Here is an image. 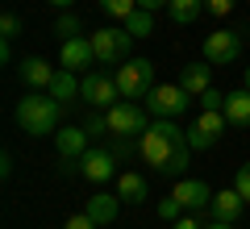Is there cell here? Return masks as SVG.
I'll list each match as a JSON object with an SVG mask.
<instances>
[{
  "mask_svg": "<svg viewBox=\"0 0 250 229\" xmlns=\"http://www.w3.org/2000/svg\"><path fill=\"white\" fill-rule=\"evenodd\" d=\"M205 229H233V221H213V225H205Z\"/></svg>",
  "mask_w": 250,
  "mask_h": 229,
  "instance_id": "34",
  "label": "cell"
},
{
  "mask_svg": "<svg viewBox=\"0 0 250 229\" xmlns=\"http://www.w3.org/2000/svg\"><path fill=\"white\" fill-rule=\"evenodd\" d=\"M225 133V113H213V108H200L196 125L188 129V146L192 150H208L217 138Z\"/></svg>",
  "mask_w": 250,
  "mask_h": 229,
  "instance_id": "8",
  "label": "cell"
},
{
  "mask_svg": "<svg viewBox=\"0 0 250 229\" xmlns=\"http://www.w3.org/2000/svg\"><path fill=\"white\" fill-rule=\"evenodd\" d=\"M54 34H62V42H67V38H80V17H75V13H59Z\"/></svg>",
  "mask_w": 250,
  "mask_h": 229,
  "instance_id": "23",
  "label": "cell"
},
{
  "mask_svg": "<svg viewBox=\"0 0 250 229\" xmlns=\"http://www.w3.org/2000/svg\"><path fill=\"white\" fill-rule=\"evenodd\" d=\"M225 121L238 129H250V88L225 92Z\"/></svg>",
  "mask_w": 250,
  "mask_h": 229,
  "instance_id": "16",
  "label": "cell"
},
{
  "mask_svg": "<svg viewBox=\"0 0 250 229\" xmlns=\"http://www.w3.org/2000/svg\"><path fill=\"white\" fill-rule=\"evenodd\" d=\"M62 229H96V221H92L88 212H75V217L67 221V225H62Z\"/></svg>",
  "mask_w": 250,
  "mask_h": 229,
  "instance_id": "31",
  "label": "cell"
},
{
  "mask_svg": "<svg viewBox=\"0 0 250 229\" xmlns=\"http://www.w3.org/2000/svg\"><path fill=\"white\" fill-rule=\"evenodd\" d=\"M233 187H238L242 200L250 204V163H242V167H238V175H233Z\"/></svg>",
  "mask_w": 250,
  "mask_h": 229,
  "instance_id": "29",
  "label": "cell"
},
{
  "mask_svg": "<svg viewBox=\"0 0 250 229\" xmlns=\"http://www.w3.org/2000/svg\"><path fill=\"white\" fill-rule=\"evenodd\" d=\"M80 175L92 179V184H108L117 175V154L113 150H88L80 159Z\"/></svg>",
  "mask_w": 250,
  "mask_h": 229,
  "instance_id": "11",
  "label": "cell"
},
{
  "mask_svg": "<svg viewBox=\"0 0 250 229\" xmlns=\"http://www.w3.org/2000/svg\"><path fill=\"white\" fill-rule=\"evenodd\" d=\"M129 46H134V34H125V29H92V50H96V62L104 67H121L129 59Z\"/></svg>",
  "mask_w": 250,
  "mask_h": 229,
  "instance_id": "5",
  "label": "cell"
},
{
  "mask_svg": "<svg viewBox=\"0 0 250 229\" xmlns=\"http://www.w3.org/2000/svg\"><path fill=\"white\" fill-rule=\"evenodd\" d=\"M188 104H192V96H188L179 83H154V88L146 92V108H150L154 117H171V121H175L179 113H188Z\"/></svg>",
  "mask_w": 250,
  "mask_h": 229,
  "instance_id": "6",
  "label": "cell"
},
{
  "mask_svg": "<svg viewBox=\"0 0 250 229\" xmlns=\"http://www.w3.org/2000/svg\"><path fill=\"white\" fill-rule=\"evenodd\" d=\"M80 96L88 100L92 108H113L117 100H121V88H117V80L104 75V71H88L80 80Z\"/></svg>",
  "mask_w": 250,
  "mask_h": 229,
  "instance_id": "7",
  "label": "cell"
},
{
  "mask_svg": "<svg viewBox=\"0 0 250 229\" xmlns=\"http://www.w3.org/2000/svg\"><path fill=\"white\" fill-rule=\"evenodd\" d=\"M50 92L59 104H67V100H75L80 96V80H75V71H54V80H50Z\"/></svg>",
  "mask_w": 250,
  "mask_h": 229,
  "instance_id": "20",
  "label": "cell"
},
{
  "mask_svg": "<svg viewBox=\"0 0 250 229\" xmlns=\"http://www.w3.org/2000/svg\"><path fill=\"white\" fill-rule=\"evenodd\" d=\"M142 146V163L154 167L159 175H184L188 159H192V146H188V133L179 129L171 117H154L150 129L138 138Z\"/></svg>",
  "mask_w": 250,
  "mask_h": 229,
  "instance_id": "1",
  "label": "cell"
},
{
  "mask_svg": "<svg viewBox=\"0 0 250 229\" xmlns=\"http://www.w3.org/2000/svg\"><path fill=\"white\" fill-rule=\"evenodd\" d=\"M171 229H205V225L196 217H179V221H171Z\"/></svg>",
  "mask_w": 250,
  "mask_h": 229,
  "instance_id": "32",
  "label": "cell"
},
{
  "mask_svg": "<svg viewBox=\"0 0 250 229\" xmlns=\"http://www.w3.org/2000/svg\"><path fill=\"white\" fill-rule=\"evenodd\" d=\"M125 34H134V38L154 34V13L150 9H134L129 17H125Z\"/></svg>",
  "mask_w": 250,
  "mask_h": 229,
  "instance_id": "22",
  "label": "cell"
},
{
  "mask_svg": "<svg viewBox=\"0 0 250 229\" xmlns=\"http://www.w3.org/2000/svg\"><path fill=\"white\" fill-rule=\"evenodd\" d=\"M83 212H88L96 225H113L117 212H121V196H104V192H100V196H92V200H88V208H83Z\"/></svg>",
  "mask_w": 250,
  "mask_h": 229,
  "instance_id": "17",
  "label": "cell"
},
{
  "mask_svg": "<svg viewBox=\"0 0 250 229\" xmlns=\"http://www.w3.org/2000/svg\"><path fill=\"white\" fill-rule=\"evenodd\" d=\"M242 208H246V200H242L238 187H229V192H213V204H208L213 221H238Z\"/></svg>",
  "mask_w": 250,
  "mask_h": 229,
  "instance_id": "15",
  "label": "cell"
},
{
  "mask_svg": "<svg viewBox=\"0 0 250 229\" xmlns=\"http://www.w3.org/2000/svg\"><path fill=\"white\" fill-rule=\"evenodd\" d=\"M246 88H250V67H246Z\"/></svg>",
  "mask_w": 250,
  "mask_h": 229,
  "instance_id": "36",
  "label": "cell"
},
{
  "mask_svg": "<svg viewBox=\"0 0 250 229\" xmlns=\"http://www.w3.org/2000/svg\"><path fill=\"white\" fill-rule=\"evenodd\" d=\"M171 196L184 204V212H200V208L213 204V192H208V184H200V179H179Z\"/></svg>",
  "mask_w": 250,
  "mask_h": 229,
  "instance_id": "13",
  "label": "cell"
},
{
  "mask_svg": "<svg viewBox=\"0 0 250 229\" xmlns=\"http://www.w3.org/2000/svg\"><path fill=\"white\" fill-rule=\"evenodd\" d=\"M113 80H117V88H121L125 100H138V96H146L154 88V62L150 59H125Z\"/></svg>",
  "mask_w": 250,
  "mask_h": 229,
  "instance_id": "3",
  "label": "cell"
},
{
  "mask_svg": "<svg viewBox=\"0 0 250 229\" xmlns=\"http://www.w3.org/2000/svg\"><path fill=\"white\" fill-rule=\"evenodd\" d=\"M21 80H25L34 92H42V88H50V80H54V67H50L46 59H25V62H21Z\"/></svg>",
  "mask_w": 250,
  "mask_h": 229,
  "instance_id": "19",
  "label": "cell"
},
{
  "mask_svg": "<svg viewBox=\"0 0 250 229\" xmlns=\"http://www.w3.org/2000/svg\"><path fill=\"white\" fill-rule=\"evenodd\" d=\"M200 108H213V113H225V92H217V88H208L205 96H200Z\"/></svg>",
  "mask_w": 250,
  "mask_h": 229,
  "instance_id": "28",
  "label": "cell"
},
{
  "mask_svg": "<svg viewBox=\"0 0 250 229\" xmlns=\"http://www.w3.org/2000/svg\"><path fill=\"white\" fill-rule=\"evenodd\" d=\"M50 4H54V9H71L75 0H50Z\"/></svg>",
  "mask_w": 250,
  "mask_h": 229,
  "instance_id": "35",
  "label": "cell"
},
{
  "mask_svg": "<svg viewBox=\"0 0 250 229\" xmlns=\"http://www.w3.org/2000/svg\"><path fill=\"white\" fill-rule=\"evenodd\" d=\"M159 217L163 221H179L184 217V204H179L175 196H167V200H159Z\"/></svg>",
  "mask_w": 250,
  "mask_h": 229,
  "instance_id": "26",
  "label": "cell"
},
{
  "mask_svg": "<svg viewBox=\"0 0 250 229\" xmlns=\"http://www.w3.org/2000/svg\"><path fill=\"white\" fill-rule=\"evenodd\" d=\"M100 9H104L108 17H121V21H125L129 13L138 9V0H100Z\"/></svg>",
  "mask_w": 250,
  "mask_h": 229,
  "instance_id": "24",
  "label": "cell"
},
{
  "mask_svg": "<svg viewBox=\"0 0 250 229\" xmlns=\"http://www.w3.org/2000/svg\"><path fill=\"white\" fill-rule=\"evenodd\" d=\"M83 129H88L92 138H96V133H108V113L104 108H92V113L83 117Z\"/></svg>",
  "mask_w": 250,
  "mask_h": 229,
  "instance_id": "25",
  "label": "cell"
},
{
  "mask_svg": "<svg viewBox=\"0 0 250 229\" xmlns=\"http://www.w3.org/2000/svg\"><path fill=\"white\" fill-rule=\"evenodd\" d=\"M171 0H138V9H150V13H159V9H167Z\"/></svg>",
  "mask_w": 250,
  "mask_h": 229,
  "instance_id": "33",
  "label": "cell"
},
{
  "mask_svg": "<svg viewBox=\"0 0 250 229\" xmlns=\"http://www.w3.org/2000/svg\"><path fill=\"white\" fill-rule=\"evenodd\" d=\"M92 59H96V50H92V38H67V42H62V54H59L62 71H88Z\"/></svg>",
  "mask_w": 250,
  "mask_h": 229,
  "instance_id": "12",
  "label": "cell"
},
{
  "mask_svg": "<svg viewBox=\"0 0 250 229\" xmlns=\"http://www.w3.org/2000/svg\"><path fill=\"white\" fill-rule=\"evenodd\" d=\"M54 142H59V159L62 163H80L92 150V133L83 129V125H62V129L54 133Z\"/></svg>",
  "mask_w": 250,
  "mask_h": 229,
  "instance_id": "10",
  "label": "cell"
},
{
  "mask_svg": "<svg viewBox=\"0 0 250 229\" xmlns=\"http://www.w3.org/2000/svg\"><path fill=\"white\" fill-rule=\"evenodd\" d=\"M200 13H208L205 0H171V4H167V17L175 21V25H192Z\"/></svg>",
  "mask_w": 250,
  "mask_h": 229,
  "instance_id": "21",
  "label": "cell"
},
{
  "mask_svg": "<svg viewBox=\"0 0 250 229\" xmlns=\"http://www.w3.org/2000/svg\"><path fill=\"white\" fill-rule=\"evenodd\" d=\"M179 88H184L192 100L205 96V92L213 88V62H188V67L179 71Z\"/></svg>",
  "mask_w": 250,
  "mask_h": 229,
  "instance_id": "14",
  "label": "cell"
},
{
  "mask_svg": "<svg viewBox=\"0 0 250 229\" xmlns=\"http://www.w3.org/2000/svg\"><path fill=\"white\" fill-rule=\"evenodd\" d=\"M117 196H121L125 204H142L146 196H150V184H146L142 175H134V171H125V175H117Z\"/></svg>",
  "mask_w": 250,
  "mask_h": 229,
  "instance_id": "18",
  "label": "cell"
},
{
  "mask_svg": "<svg viewBox=\"0 0 250 229\" xmlns=\"http://www.w3.org/2000/svg\"><path fill=\"white\" fill-rule=\"evenodd\" d=\"M17 125L29 138H46L59 129V100L50 92H29L25 100H17Z\"/></svg>",
  "mask_w": 250,
  "mask_h": 229,
  "instance_id": "2",
  "label": "cell"
},
{
  "mask_svg": "<svg viewBox=\"0 0 250 229\" xmlns=\"http://www.w3.org/2000/svg\"><path fill=\"white\" fill-rule=\"evenodd\" d=\"M104 113H108V133H121V138H142V133L150 129L146 108L134 104V100H117V104L104 108Z\"/></svg>",
  "mask_w": 250,
  "mask_h": 229,
  "instance_id": "4",
  "label": "cell"
},
{
  "mask_svg": "<svg viewBox=\"0 0 250 229\" xmlns=\"http://www.w3.org/2000/svg\"><path fill=\"white\" fill-rule=\"evenodd\" d=\"M17 34H21V17H17V13H4V17H0V38H9V42H13Z\"/></svg>",
  "mask_w": 250,
  "mask_h": 229,
  "instance_id": "27",
  "label": "cell"
},
{
  "mask_svg": "<svg viewBox=\"0 0 250 229\" xmlns=\"http://www.w3.org/2000/svg\"><path fill=\"white\" fill-rule=\"evenodd\" d=\"M205 9L213 13V17H229V13H233V0H205Z\"/></svg>",
  "mask_w": 250,
  "mask_h": 229,
  "instance_id": "30",
  "label": "cell"
},
{
  "mask_svg": "<svg viewBox=\"0 0 250 229\" xmlns=\"http://www.w3.org/2000/svg\"><path fill=\"white\" fill-rule=\"evenodd\" d=\"M238 54H242V38L233 29H217V34L205 38V62H213V67H225Z\"/></svg>",
  "mask_w": 250,
  "mask_h": 229,
  "instance_id": "9",
  "label": "cell"
}]
</instances>
